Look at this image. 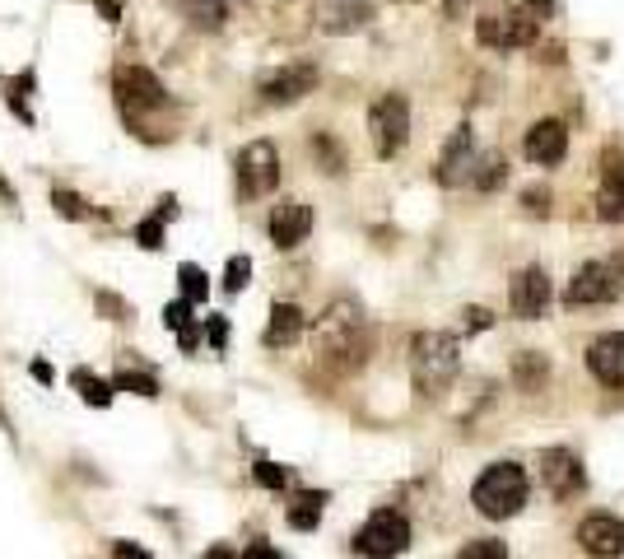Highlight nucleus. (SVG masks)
<instances>
[{
  "instance_id": "nucleus-1",
  "label": "nucleus",
  "mask_w": 624,
  "mask_h": 559,
  "mask_svg": "<svg viewBox=\"0 0 624 559\" xmlns=\"http://www.w3.org/2000/svg\"><path fill=\"white\" fill-rule=\"evenodd\" d=\"M312 341H317V355L331 364V369H359L368 355V322L359 313V303L340 299L331 303L317 327H312Z\"/></svg>"
},
{
  "instance_id": "nucleus-2",
  "label": "nucleus",
  "mask_w": 624,
  "mask_h": 559,
  "mask_svg": "<svg viewBox=\"0 0 624 559\" xmlns=\"http://www.w3.org/2000/svg\"><path fill=\"white\" fill-rule=\"evenodd\" d=\"M527 471L517 462H494L480 471V480L471 485V504L480 518H513V513H522V504H527Z\"/></svg>"
},
{
  "instance_id": "nucleus-3",
  "label": "nucleus",
  "mask_w": 624,
  "mask_h": 559,
  "mask_svg": "<svg viewBox=\"0 0 624 559\" xmlns=\"http://www.w3.org/2000/svg\"><path fill=\"white\" fill-rule=\"evenodd\" d=\"M410 369H415V387L420 392H443L457 369H462V341L448 331H420L410 341Z\"/></svg>"
},
{
  "instance_id": "nucleus-4",
  "label": "nucleus",
  "mask_w": 624,
  "mask_h": 559,
  "mask_svg": "<svg viewBox=\"0 0 624 559\" xmlns=\"http://www.w3.org/2000/svg\"><path fill=\"white\" fill-rule=\"evenodd\" d=\"M541 33V19L527 10H503V14H480L475 19V38L489 52H513V47H531Z\"/></svg>"
},
{
  "instance_id": "nucleus-5",
  "label": "nucleus",
  "mask_w": 624,
  "mask_h": 559,
  "mask_svg": "<svg viewBox=\"0 0 624 559\" xmlns=\"http://www.w3.org/2000/svg\"><path fill=\"white\" fill-rule=\"evenodd\" d=\"M406 546H410V522L396 508H378L364 522V532L354 536V550L364 559H396V555H406Z\"/></svg>"
},
{
  "instance_id": "nucleus-6",
  "label": "nucleus",
  "mask_w": 624,
  "mask_h": 559,
  "mask_svg": "<svg viewBox=\"0 0 624 559\" xmlns=\"http://www.w3.org/2000/svg\"><path fill=\"white\" fill-rule=\"evenodd\" d=\"M368 131H373V145H378L382 159L401 154V145L410 140V103L401 94H382L368 108Z\"/></svg>"
},
{
  "instance_id": "nucleus-7",
  "label": "nucleus",
  "mask_w": 624,
  "mask_h": 559,
  "mask_svg": "<svg viewBox=\"0 0 624 559\" xmlns=\"http://www.w3.org/2000/svg\"><path fill=\"white\" fill-rule=\"evenodd\" d=\"M238 191L243 196H266L280 182V154H275L271 140H252L243 154H238Z\"/></svg>"
},
{
  "instance_id": "nucleus-8",
  "label": "nucleus",
  "mask_w": 624,
  "mask_h": 559,
  "mask_svg": "<svg viewBox=\"0 0 624 559\" xmlns=\"http://www.w3.org/2000/svg\"><path fill=\"white\" fill-rule=\"evenodd\" d=\"M112 89H117V103H122L126 112L131 108H163V103H168L163 80L145 66H117L112 70Z\"/></svg>"
},
{
  "instance_id": "nucleus-9",
  "label": "nucleus",
  "mask_w": 624,
  "mask_h": 559,
  "mask_svg": "<svg viewBox=\"0 0 624 559\" xmlns=\"http://www.w3.org/2000/svg\"><path fill=\"white\" fill-rule=\"evenodd\" d=\"M317 89V70L312 66H280V70H266L257 80V94L261 103H271V108H285V103H299L303 94Z\"/></svg>"
},
{
  "instance_id": "nucleus-10",
  "label": "nucleus",
  "mask_w": 624,
  "mask_h": 559,
  "mask_svg": "<svg viewBox=\"0 0 624 559\" xmlns=\"http://www.w3.org/2000/svg\"><path fill=\"white\" fill-rule=\"evenodd\" d=\"M508 303H513V313L522 317V322L541 317L545 308H550V275H545L541 266H522V271L513 275V285H508Z\"/></svg>"
},
{
  "instance_id": "nucleus-11",
  "label": "nucleus",
  "mask_w": 624,
  "mask_h": 559,
  "mask_svg": "<svg viewBox=\"0 0 624 559\" xmlns=\"http://www.w3.org/2000/svg\"><path fill=\"white\" fill-rule=\"evenodd\" d=\"M541 480H545V490L555 494V499H573V494L587 485L583 462L573 457V448H550V452H541Z\"/></svg>"
},
{
  "instance_id": "nucleus-12",
  "label": "nucleus",
  "mask_w": 624,
  "mask_h": 559,
  "mask_svg": "<svg viewBox=\"0 0 624 559\" xmlns=\"http://www.w3.org/2000/svg\"><path fill=\"white\" fill-rule=\"evenodd\" d=\"M578 546L592 559L624 555V522L611 518V513H592V518H583V527H578Z\"/></svg>"
},
{
  "instance_id": "nucleus-13",
  "label": "nucleus",
  "mask_w": 624,
  "mask_h": 559,
  "mask_svg": "<svg viewBox=\"0 0 624 559\" xmlns=\"http://www.w3.org/2000/svg\"><path fill=\"white\" fill-rule=\"evenodd\" d=\"M569 308H592V303H606L615 299V271L606 261H587L583 271L569 280Z\"/></svg>"
},
{
  "instance_id": "nucleus-14",
  "label": "nucleus",
  "mask_w": 624,
  "mask_h": 559,
  "mask_svg": "<svg viewBox=\"0 0 624 559\" xmlns=\"http://www.w3.org/2000/svg\"><path fill=\"white\" fill-rule=\"evenodd\" d=\"M308 229H312V210L303 201H280L271 210V243L280 247V252L299 247L303 238H308Z\"/></svg>"
},
{
  "instance_id": "nucleus-15",
  "label": "nucleus",
  "mask_w": 624,
  "mask_h": 559,
  "mask_svg": "<svg viewBox=\"0 0 624 559\" xmlns=\"http://www.w3.org/2000/svg\"><path fill=\"white\" fill-rule=\"evenodd\" d=\"M522 150H527L531 164H545V168L559 164L564 150H569V126L555 122V117H550V122H536L527 131V145H522Z\"/></svg>"
},
{
  "instance_id": "nucleus-16",
  "label": "nucleus",
  "mask_w": 624,
  "mask_h": 559,
  "mask_svg": "<svg viewBox=\"0 0 624 559\" xmlns=\"http://www.w3.org/2000/svg\"><path fill=\"white\" fill-rule=\"evenodd\" d=\"M373 19V5L368 0H322L317 5V24L326 33H354V28H364Z\"/></svg>"
},
{
  "instance_id": "nucleus-17",
  "label": "nucleus",
  "mask_w": 624,
  "mask_h": 559,
  "mask_svg": "<svg viewBox=\"0 0 624 559\" xmlns=\"http://www.w3.org/2000/svg\"><path fill=\"white\" fill-rule=\"evenodd\" d=\"M471 126H457V131H452V140H448V150H443V159H438V182H443V187H457V182L462 178H471Z\"/></svg>"
},
{
  "instance_id": "nucleus-18",
  "label": "nucleus",
  "mask_w": 624,
  "mask_h": 559,
  "mask_svg": "<svg viewBox=\"0 0 624 559\" xmlns=\"http://www.w3.org/2000/svg\"><path fill=\"white\" fill-rule=\"evenodd\" d=\"M303 327H308V317H303L299 303H275L271 322H266V345L271 350H289V345H299Z\"/></svg>"
},
{
  "instance_id": "nucleus-19",
  "label": "nucleus",
  "mask_w": 624,
  "mask_h": 559,
  "mask_svg": "<svg viewBox=\"0 0 624 559\" xmlns=\"http://www.w3.org/2000/svg\"><path fill=\"white\" fill-rule=\"evenodd\" d=\"M587 369L597 373V382H606V387H624V336L592 345L587 350Z\"/></svg>"
},
{
  "instance_id": "nucleus-20",
  "label": "nucleus",
  "mask_w": 624,
  "mask_h": 559,
  "mask_svg": "<svg viewBox=\"0 0 624 559\" xmlns=\"http://www.w3.org/2000/svg\"><path fill=\"white\" fill-rule=\"evenodd\" d=\"M177 10L187 14L191 28L215 33V28H224V19H229V0H177Z\"/></svg>"
},
{
  "instance_id": "nucleus-21",
  "label": "nucleus",
  "mask_w": 624,
  "mask_h": 559,
  "mask_svg": "<svg viewBox=\"0 0 624 559\" xmlns=\"http://www.w3.org/2000/svg\"><path fill=\"white\" fill-rule=\"evenodd\" d=\"M513 378L522 392H536V387H545V378H550V359H545L541 350H522V355H513Z\"/></svg>"
},
{
  "instance_id": "nucleus-22",
  "label": "nucleus",
  "mask_w": 624,
  "mask_h": 559,
  "mask_svg": "<svg viewBox=\"0 0 624 559\" xmlns=\"http://www.w3.org/2000/svg\"><path fill=\"white\" fill-rule=\"evenodd\" d=\"M70 382H75V392L84 396V406H94V410L112 406V396H117V392H112V382H108V378H98V373H94V369H84V364H80L75 373H70Z\"/></svg>"
},
{
  "instance_id": "nucleus-23",
  "label": "nucleus",
  "mask_w": 624,
  "mask_h": 559,
  "mask_svg": "<svg viewBox=\"0 0 624 559\" xmlns=\"http://www.w3.org/2000/svg\"><path fill=\"white\" fill-rule=\"evenodd\" d=\"M597 215L611 219V224H624V168L606 173V187L597 196Z\"/></svg>"
},
{
  "instance_id": "nucleus-24",
  "label": "nucleus",
  "mask_w": 624,
  "mask_h": 559,
  "mask_svg": "<svg viewBox=\"0 0 624 559\" xmlns=\"http://www.w3.org/2000/svg\"><path fill=\"white\" fill-rule=\"evenodd\" d=\"M177 285H182V299H187L191 308L210 299V275H205L196 261H182V266H177Z\"/></svg>"
},
{
  "instance_id": "nucleus-25",
  "label": "nucleus",
  "mask_w": 624,
  "mask_h": 559,
  "mask_svg": "<svg viewBox=\"0 0 624 559\" xmlns=\"http://www.w3.org/2000/svg\"><path fill=\"white\" fill-rule=\"evenodd\" d=\"M322 504H326V494H299V499L289 504V527H294V532H312V527L322 522Z\"/></svg>"
},
{
  "instance_id": "nucleus-26",
  "label": "nucleus",
  "mask_w": 624,
  "mask_h": 559,
  "mask_svg": "<svg viewBox=\"0 0 624 559\" xmlns=\"http://www.w3.org/2000/svg\"><path fill=\"white\" fill-rule=\"evenodd\" d=\"M503 178H508V168H503L499 154H485V159H480V173H471V182H475L480 191L503 187Z\"/></svg>"
},
{
  "instance_id": "nucleus-27",
  "label": "nucleus",
  "mask_w": 624,
  "mask_h": 559,
  "mask_svg": "<svg viewBox=\"0 0 624 559\" xmlns=\"http://www.w3.org/2000/svg\"><path fill=\"white\" fill-rule=\"evenodd\" d=\"M52 205H56V215L61 219H89V205H84L80 191H70V187H56L52 191Z\"/></svg>"
},
{
  "instance_id": "nucleus-28",
  "label": "nucleus",
  "mask_w": 624,
  "mask_h": 559,
  "mask_svg": "<svg viewBox=\"0 0 624 559\" xmlns=\"http://www.w3.org/2000/svg\"><path fill=\"white\" fill-rule=\"evenodd\" d=\"M112 382V392H136V396H159V382L150 378V373H117Z\"/></svg>"
},
{
  "instance_id": "nucleus-29",
  "label": "nucleus",
  "mask_w": 624,
  "mask_h": 559,
  "mask_svg": "<svg viewBox=\"0 0 624 559\" xmlns=\"http://www.w3.org/2000/svg\"><path fill=\"white\" fill-rule=\"evenodd\" d=\"M252 480H257L261 490H285L289 471H285V466H275V462H257V466H252Z\"/></svg>"
},
{
  "instance_id": "nucleus-30",
  "label": "nucleus",
  "mask_w": 624,
  "mask_h": 559,
  "mask_svg": "<svg viewBox=\"0 0 624 559\" xmlns=\"http://www.w3.org/2000/svg\"><path fill=\"white\" fill-rule=\"evenodd\" d=\"M247 280H252V261H247V257H229V266H224V289L238 294V289H247Z\"/></svg>"
},
{
  "instance_id": "nucleus-31",
  "label": "nucleus",
  "mask_w": 624,
  "mask_h": 559,
  "mask_svg": "<svg viewBox=\"0 0 624 559\" xmlns=\"http://www.w3.org/2000/svg\"><path fill=\"white\" fill-rule=\"evenodd\" d=\"M457 559H508V546L503 541H471V546H462V555Z\"/></svg>"
},
{
  "instance_id": "nucleus-32",
  "label": "nucleus",
  "mask_w": 624,
  "mask_h": 559,
  "mask_svg": "<svg viewBox=\"0 0 624 559\" xmlns=\"http://www.w3.org/2000/svg\"><path fill=\"white\" fill-rule=\"evenodd\" d=\"M136 243L145 247V252H159V247H163V219H140V224H136Z\"/></svg>"
},
{
  "instance_id": "nucleus-33",
  "label": "nucleus",
  "mask_w": 624,
  "mask_h": 559,
  "mask_svg": "<svg viewBox=\"0 0 624 559\" xmlns=\"http://www.w3.org/2000/svg\"><path fill=\"white\" fill-rule=\"evenodd\" d=\"M163 322H168V331H182L191 322V303L187 299H173L168 308H163Z\"/></svg>"
},
{
  "instance_id": "nucleus-34",
  "label": "nucleus",
  "mask_w": 624,
  "mask_h": 559,
  "mask_svg": "<svg viewBox=\"0 0 624 559\" xmlns=\"http://www.w3.org/2000/svg\"><path fill=\"white\" fill-rule=\"evenodd\" d=\"M205 341H210V350H224L229 345V322L224 317H205Z\"/></svg>"
},
{
  "instance_id": "nucleus-35",
  "label": "nucleus",
  "mask_w": 624,
  "mask_h": 559,
  "mask_svg": "<svg viewBox=\"0 0 624 559\" xmlns=\"http://www.w3.org/2000/svg\"><path fill=\"white\" fill-rule=\"evenodd\" d=\"M522 205H527L531 215H545V210H550V191H545V187L522 191Z\"/></svg>"
},
{
  "instance_id": "nucleus-36",
  "label": "nucleus",
  "mask_w": 624,
  "mask_h": 559,
  "mask_svg": "<svg viewBox=\"0 0 624 559\" xmlns=\"http://www.w3.org/2000/svg\"><path fill=\"white\" fill-rule=\"evenodd\" d=\"M112 555L117 559H150V550H140L136 541H112Z\"/></svg>"
},
{
  "instance_id": "nucleus-37",
  "label": "nucleus",
  "mask_w": 624,
  "mask_h": 559,
  "mask_svg": "<svg viewBox=\"0 0 624 559\" xmlns=\"http://www.w3.org/2000/svg\"><path fill=\"white\" fill-rule=\"evenodd\" d=\"M98 308H103V313H117V322H126V317H131V308H126L122 299H112V294H98Z\"/></svg>"
},
{
  "instance_id": "nucleus-38",
  "label": "nucleus",
  "mask_w": 624,
  "mask_h": 559,
  "mask_svg": "<svg viewBox=\"0 0 624 559\" xmlns=\"http://www.w3.org/2000/svg\"><path fill=\"white\" fill-rule=\"evenodd\" d=\"M243 559H280V550L266 546V541H252V546L243 550Z\"/></svg>"
},
{
  "instance_id": "nucleus-39",
  "label": "nucleus",
  "mask_w": 624,
  "mask_h": 559,
  "mask_svg": "<svg viewBox=\"0 0 624 559\" xmlns=\"http://www.w3.org/2000/svg\"><path fill=\"white\" fill-rule=\"evenodd\" d=\"M177 345H182V350H196V345H201V331H196V322H187V327L177 331Z\"/></svg>"
},
{
  "instance_id": "nucleus-40",
  "label": "nucleus",
  "mask_w": 624,
  "mask_h": 559,
  "mask_svg": "<svg viewBox=\"0 0 624 559\" xmlns=\"http://www.w3.org/2000/svg\"><path fill=\"white\" fill-rule=\"evenodd\" d=\"M466 327H471V331H485V327H489V313H485V308H466Z\"/></svg>"
},
{
  "instance_id": "nucleus-41",
  "label": "nucleus",
  "mask_w": 624,
  "mask_h": 559,
  "mask_svg": "<svg viewBox=\"0 0 624 559\" xmlns=\"http://www.w3.org/2000/svg\"><path fill=\"white\" fill-rule=\"evenodd\" d=\"M94 10L103 14L108 24H117V14H122V5H117V0H94Z\"/></svg>"
},
{
  "instance_id": "nucleus-42",
  "label": "nucleus",
  "mask_w": 624,
  "mask_h": 559,
  "mask_svg": "<svg viewBox=\"0 0 624 559\" xmlns=\"http://www.w3.org/2000/svg\"><path fill=\"white\" fill-rule=\"evenodd\" d=\"M28 369H33V378H38V382H52V364H47V359H33Z\"/></svg>"
},
{
  "instance_id": "nucleus-43",
  "label": "nucleus",
  "mask_w": 624,
  "mask_h": 559,
  "mask_svg": "<svg viewBox=\"0 0 624 559\" xmlns=\"http://www.w3.org/2000/svg\"><path fill=\"white\" fill-rule=\"evenodd\" d=\"M210 559H238V555H233V550H224V546H215V550H210Z\"/></svg>"
},
{
  "instance_id": "nucleus-44",
  "label": "nucleus",
  "mask_w": 624,
  "mask_h": 559,
  "mask_svg": "<svg viewBox=\"0 0 624 559\" xmlns=\"http://www.w3.org/2000/svg\"><path fill=\"white\" fill-rule=\"evenodd\" d=\"M466 5H471V0H448V14H462Z\"/></svg>"
},
{
  "instance_id": "nucleus-45",
  "label": "nucleus",
  "mask_w": 624,
  "mask_h": 559,
  "mask_svg": "<svg viewBox=\"0 0 624 559\" xmlns=\"http://www.w3.org/2000/svg\"><path fill=\"white\" fill-rule=\"evenodd\" d=\"M531 5H536V14H550V5H555V0H531Z\"/></svg>"
}]
</instances>
